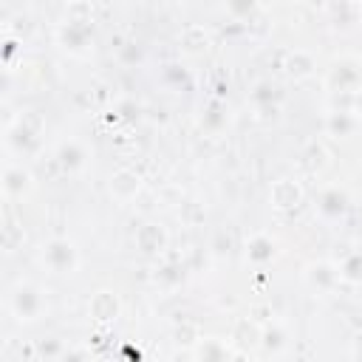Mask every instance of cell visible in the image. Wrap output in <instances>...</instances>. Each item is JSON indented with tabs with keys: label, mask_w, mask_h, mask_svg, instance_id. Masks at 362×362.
I'll return each instance as SVG.
<instances>
[{
	"label": "cell",
	"mask_w": 362,
	"mask_h": 362,
	"mask_svg": "<svg viewBox=\"0 0 362 362\" xmlns=\"http://www.w3.org/2000/svg\"><path fill=\"white\" fill-rule=\"evenodd\" d=\"M322 88L331 96H337V93H356V96H362V57L351 54V51L337 54L325 65Z\"/></svg>",
	"instance_id": "obj_1"
},
{
	"label": "cell",
	"mask_w": 362,
	"mask_h": 362,
	"mask_svg": "<svg viewBox=\"0 0 362 362\" xmlns=\"http://www.w3.org/2000/svg\"><path fill=\"white\" fill-rule=\"evenodd\" d=\"M48 311V291L34 280H17L8 288V314L17 322H37Z\"/></svg>",
	"instance_id": "obj_2"
},
{
	"label": "cell",
	"mask_w": 362,
	"mask_h": 362,
	"mask_svg": "<svg viewBox=\"0 0 362 362\" xmlns=\"http://www.w3.org/2000/svg\"><path fill=\"white\" fill-rule=\"evenodd\" d=\"M40 133H42V122L31 113H20L14 119H8L6 130H3V144L6 153L11 158H28L40 150Z\"/></svg>",
	"instance_id": "obj_3"
},
{
	"label": "cell",
	"mask_w": 362,
	"mask_h": 362,
	"mask_svg": "<svg viewBox=\"0 0 362 362\" xmlns=\"http://www.w3.org/2000/svg\"><path fill=\"white\" fill-rule=\"evenodd\" d=\"M40 266L54 277H71L82 266L79 246L65 235H54L40 246Z\"/></svg>",
	"instance_id": "obj_4"
},
{
	"label": "cell",
	"mask_w": 362,
	"mask_h": 362,
	"mask_svg": "<svg viewBox=\"0 0 362 362\" xmlns=\"http://www.w3.org/2000/svg\"><path fill=\"white\" fill-rule=\"evenodd\" d=\"M54 40L57 45L68 54V57H90L93 54V23H76V20H65L54 28Z\"/></svg>",
	"instance_id": "obj_5"
},
{
	"label": "cell",
	"mask_w": 362,
	"mask_h": 362,
	"mask_svg": "<svg viewBox=\"0 0 362 362\" xmlns=\"http://www.w3.org/2000/svg\"><path fill=\"white\" fill-rule=\"evenodd\" d=\"M348 209H351V198H348V192L339 184L320 187V192L314 198V215L322 223H339V221H345Z\"/></svg>",
	"instance_id": "obj_6"
},
{
	"label": "cell",
	"mask_w": 362,
	"mask_h": 362,
	"mask_svg": "<svg viewBox=\"0 0 362 362\" xmlns=\"http://www.w3.org/2000/svg\"><path fill=\"white\" fill-rule=\"evenodd\" d=\"M34 187H37L34 173H31L25 164H20V161H14V158L6 161L3 175H0V189H3V198H6L8 204L25 201V198L34 192Z\"/></svg>",
	"instance_id": "obj_7"
},
{
	"label": "cell",
	"mask_w": 362,
	"mask_h": 362,
	"mask_svg": "<svg viewBox=\"0 0 362 362\" xmlns=\"http://www.w3.org/2000/svg\"><path fill=\"white\" fill-rule=\"evenodd\" d=\"M90 158H93L90 156V147L82 139H76V136L62 139L57 144V150H54V161H57V167L65 175H82L90 167Z\"/></svg>",
	"instance_id": "obj_8"
},
{
	"label": "cell",
	"mask_w": 362,
	"mask_h": 362,
	"mask_svg": "<svg viewBox=\"0 0 362 362\" xmlns=\"http://www.w3.org/2000/svg\"><path fill=\"white\" fill-rule=\"evenodd\" d=\"M141 189H144V178H141V173L139 170H133V167H116L113 173H110V178H107V192H110V198L116 201V204H130V201H136L139 195H141Z\"/></svg>",
	"instance_id": "obj_9"
},
{
	"label": "cell",
	"mask_w": 362,
	"mask_h": 362,
	"mask_svg": "<svg viewBox=\"0 0 362 362\" xmlns=\"http://www.w3.org/2000/svg\"><path fill=\"white\" fill-rule=\"evenodd\" d=\"M167 243H170V235L158 221H141L133 232V246L144 257H161L167 252Z\"/></svg>",
	"instance_id": "obj_10"
},
{
	"label": "cell",
	"mask_w": 362,
	"mask_h": 362,
	"mask_svg": "<svg viewBox=\"0 0 362 362\" xmlns=\"http://www.w3.org/2000/svg\"><path fill=\"white\" fill-rule=\"evenodd\" d=\"M303 283L317 294H334L342 283L339 269L334 260H311L303 269Z\"/></svg>",
	"instance_id": "obj_11"
},
{
	"label": "cell",
	"mask_w": 362,
	"mask_h": 362,
	"mask_svg": "<svg viewBox=\"0 0 362 362\" xmlns=\"http://www.w3.org/2000/svg\"><path fill=\"white\" fill-rule=\"evenodd\" d=\"M322 130L331 139H354L362 130V110L328 107V113L322 119Z\"/></svg>",
	"instance_id": "obj_12"
},
{
	"label": "cell",
	"mask_w": 362,
	"mask_h": 362,
	"mask_svg": "<svg viewBox=\"0 0 362 362\" xmlns=\"http://www.w3.org/2000/svg\"><path fill=\"white\" fill-rule=\"evenodd\" d=\"M243 255H246V263L249 266L263 269V266H269L280 255V243L269 232H252L246 238V243H243Z\"/></svg>",
	"instance_id": "obj_13"
},
{
	"label": "cell",
	"mask_w": 362,
	"mask_h": 362,
	"mask_svg": "<svg viewBox=\"0 0 362 362\" xmlns=\"http://www.w3.org/2000/svg\"><path fill=\"white\" fill-rule=\"evenodd\" d=\"M88 317L96 325H113L122 317V300H119V294L110 291V288L93 291L90 300H88Z\"/></svg>",
	"instance_id": "obj_14"
},
{
	"label": "cell",
	"mask_w": 362,
	"mask_h": 362,
	"mask_svg": "<svg viewBox=\"0 0 362 362\" xmlns=\"http://www.w3.org/2000/svg\"><path fill=\"white\" fill-rule=\"evenodd\" d=\"M260 339H263V322L255 320V317H238L232 322V331H229V342L246 356L252 351H260Z\"/></svg>",
	"instance_id": "obj_15"
},
{
	"label": "cell",
	"mask_w": 362,
	"mask_h": 362,
	"mask_svg": "<svg viewBox=\"0 0 362 362\" xmlns=\"http://www.w3.org/2000/svg\"><path fill=\"white\" fill-rule=\"evenodd\" d=\"M249 105L260 113V116H277L280 113V105H283V90L272 82V79H257L252 88H249Z\"/></svg>",
	"instance_id": "obj_16"
},
{
	"label": "cell",
	"mask_w": 362,
	"mask_h": 362,
	"mask_svg": "<svg viewBox=\"0 0 362 362\" xmlns=\"http://www.w3.org/2000/svg\"><path fill=\"white\" fill-rule=\"evenodd\" d=\"M189 356L198 362H226V359H240L243 354L229 342V339H218V337H201L192 348Z\"/></svg>",
	"instance_id": "obj_17"
},
{
	"label": "cell",
	"mask_w": 362,
	"mask_h": 362,
	"mask_svg": "<svg viewBox=\"0 0 362 362\" xmlns=\"http://www.w3.org/2000/svg\"><path fill=\"white\" fill-rule=\"evenodd\" d=\"M303 198H305V192H303L300 181H294V178H277V181H272V187H269V204H272V209H277V212H291V209H297V206L303 204Z\"/></svg>",
	"instance_id": "obj_18"
},
{
	"label": "cell",
	"mask_w": 362,
	"mask_h": 362,
	"mask_svg": "<svg viewBox=\"0 0 362 362\" xmlns=\"http://www.w3.org/2000/svg\"><path fill=\"white\" fill-rule=\"evenodd\" d=\"M322 14L334 28H354L362 20L359 0H322Z\"/></svg>",
	"instance_id": "obj_19"
},
{
	"label": "cell",
	"mask_w": 362,
	"mask_h": 362,
	"mask_svg": "<svg viewBox=\"0 0 362 362\" xmlns=\"http://www.w3.org/2000/svg\"><path fill=\"white\" fill-rule=\"evenodd\" d=\"M283 74L294 82H305L317 74V57L308 48H291L283 54Z\"/></svg>",
	"instance_id": "obj_20"
},
{
	"label": "cell",
	"mask_w": 362,
	"mask_h": 362,
	"mask_svg": "<svg viewBox=\"0 0 362 362\" xmlns=\"http://www.w3.org/2000/svg\"><path fill=\"white\" fill-rule=\"evenodd\" d=\"M209 45H212V37H209V31L204 25H187L178 34V48L187 57H204L209 51Z\"/></svg>",
	"instance_id": "obj_21"
},
{
	"label": "cell",
	"mask_w": 362,
	"mask_h": 362,
	"mask_svg": "<svg viewBox=\"0 0 362 362\" xmlns=\"http://www.w3.org/2000/svg\"><path fill=\"white\" fill-rule=\"evenodd\" d=\"M198 124H201V130H204L206 136H218V133H223L226 124H229V110H226V105H223L221 99H212V102L201 110Z\"/></svg>",
	"instance_id": "obj_22"
},
{
	"label": "cell",
	"mask_w": 362,
	"mask_h": 362,
	"mask_svg": "<svg viewBox=\"0 0 362 362\" xmlns=\"http://www.w3.org/2000/svg\"><path fill=\"white\" fill-rule=\"evenodd\" d=\"M288 348V331L280 322H263V339H260V351L269 356H280Z\"/></svg>",
	"instance_id": "obj_23"
},
{
	"label": "cell",
	"mask_w": 362,
	"mask_h": 362,
	"mask_svg": "<svg viewBox=\"0 0 362 362\" xmlns=\"http://www.w3.org/2000/svg\"><path fill=\"white\" fill-rule=\"evenodd\" d=\"M337 269H339L342 283H348V286H362V249L345 252L342 260H337Z\"/></svg>",
	"instance_id": "obj_24"
},
{
	"label": "cell",
	"mask_w": 362,
	"mask_h": 362,
	"mask_svg": "<svg viewBox=\"0 0 362 362\" xmlns=\"http://www.w3.org/2000/svg\"><path fill=\"white\" fill-rule=\"evenodd\" d=\"M223 11L238 23H249L260 14V0H223Z\"/></svg>",
	"instance_id": "obj_25"
},
{
	"label": "cell",
	"mask_w": 362,
	"mask_h": 362,
	"mask_svg": "<svg viewBox=\"0 0 362 362\" xmlns=\"http://www.w3.org/2000/svg\"><path fill=\"white\" fill-rule=\"evenodd\" d=\"M209 252H212V257H218V260L229 257V252H232V235H229L226 229H215V235H212V240H209Z\"/></svg>",
	"instance_id": "obj_26"
},
{
	"label": "cell",
	"mask_w": 362,
	"mask_h": 362,
	"mask_svg": "<svg viewBox=\"0 0 362 362\" xmlns=\"http://www.w3.org/2000/svg\"><path fill=\"white\" fill-rule=\"evenodd\" d=\"M116 59H119L122 65H136V62H141V48H139L133 40H119V45H116Z\"/></svg>",
	"instance_id": "obj_27"
},
{
	"label": "cell",
	"mask_w": 362,
	"mask_h": 362,
	"mask_svg": "<svg viewBox=\"0 0 362 362\" xmlns=\"http://www.w3.org/2000/svg\"><path fill=\"white\" fill-rule=\"evenodd\" d=\"M23 240H25V232H23V229H17V223H14V221H6V226H3V249L11 255Z\"/></svg>",
	"instance_id": "obj_28"
},
{
	"label": "cell",
	"mask_w": 362,
	"mask_h": 362,
	"mask_svg": "<svg viewBox=\"0 0 362 362\" xmlns=\"http://www.w3.org/2000/svg\"><path fill=\"white\" fill-rule=\"evenodd\" d=\"M37 356L62 359V356H68V348H65L59 339H42V342H37Z\"/></svg>",
	"instance_id": "obj_29"
},
{
	"label": "cell",
	"mask_w": 362,
	"mask_h": 362,
	"mask_svg": "<svg viewBox=\"0 0 362 362\" xmlns=\"http://www.w3.org/2000/svg\"><path fill=\"white\" fill-rule=\"evenodd\" d=\"M181 277H184V269H181L178 263H164V266H158V272H156V280H158V283L170 280V286L181 283Z\"/></svg>",
	"instance_id": "obj_30"
},
{
	"label": "cell",
	"mask_w": 362,
	"mask_h": 362,
	"mask_svg": "<svg viewBox=\"0 0 362 362\" xmlns=\"http://www.w3.org/2000/svg\"><path fill=\"white\" fill-rule=\"evenodd\" d=\"M317 156H325V147H322V144H311V147L305 150V167H308L311 173H320V170L328 164L325 158H317Z\"/></svg>",
	"instance_id": "obj_31"
},
{
	"label": "cell",
	"mask_w": 362,
	"mask_h": 362,
	"mask_svg": "<svg viewBox=\"0 0 362 362\" xmlns=\"http://www.w3.org/2000/svg\"><path fill=\"white\" fill-rule=\"evenodd\" d=\"M348 356H351V359H356V362H362V331L351 339V351H348Z\"/></svg>",
	"instance_id": "obj_32"
},
{
	"label": "cell",
	"mask_w": 362,
	"mask_h": 362,
	"mask_svg": "<svg viewBox=\"0 0 362 362\" xmlns=\"http://www.w3.org/2000/svg\"><path fill=\"white\" fill-rule=\"evenodd\" d=\"M178 3H184V6H198L201 0H178Z\"/></svg>",
	"instance_id": "obj_33"
},
{
	"label": "cell",
	"mask_w": 362,
	"mask_h": 362,
	"mask_svg": "<svg viewBox=\"0 0 362 362\" xmlns=\"http://www.w3.org/2000/svg\"><path fill=\"white\" fill-rule=\"evenodd\" d=\"M286 3H305V0H286Z\"/></svg>",
	"instance_id": "obj_34"
},
{
	"label": "cell",
	"mask_w": 362,
	"mask_h": 362,
	"mask_svg": "<svg viewBox=\"0 0 362 362\" xmlns=\"http://www.w3.org/2000/svg\"><path fill=\"white\" fill-rule=\"evenodd\" d=\"M68 3H74V0H65V6H68Z\"/></svg>",
	"instance_id": "obj_35"
},
{
	"label": "cell",
	"mask_w": 362,
	"mask_h": 362,
	"mask_svg": "<svg viewBox=\"0 0 362 362\" xmlns=\"http://www.w3.org/2000/svg\"><path fill=\"white\" fill-rule=\"evenodd\" d=\"M359 8H362V0H359Z\"/></svg>",
	"instance_id": "obj_36"
}]
</instances>
